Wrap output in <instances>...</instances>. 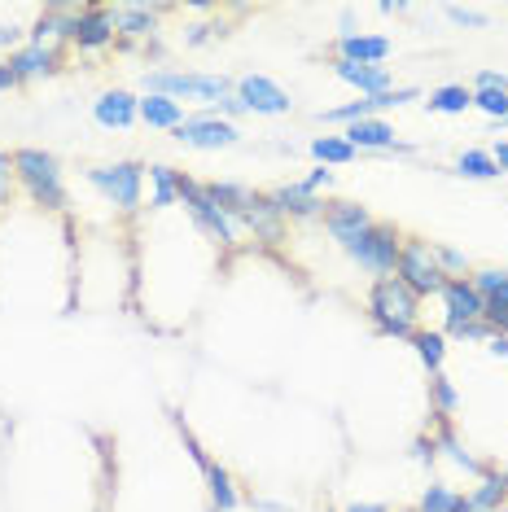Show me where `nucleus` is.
<instances>
[{
    "instance_id": "f3484780",
    "label": "nucleus",
    "mask_w": 508,
    "mask_h": 512,
    "mask_svg": "<svg viewBox=\"0 0 508 512\" xmlns=\"http://www.w3.org/2000/svg\"><path fill=\"white\" fill-rule=\"evenodd\" d=\"M333 71L338 79H346L351 88H360L364 97H381V92H390V71L386 66H355V62H333Z\"/></svg>"
},
{
    "instance_id": "cd10ccee",
    "label": "nucleus",
    "mask_w": 508,
    "mask_h": 512,
    "mask_svg": "<svg viewBox=\"0 0 508 512\" xmlns=\"http://www.w3.org/2000/svg\"><path fill=\"white\" fill-rule=\"evenodd\" d=\"M412 346H417L421 364L430 368V372H438V368H443V355H447V342H443V333H425V329H417V333H412Z\"/></svg>"
},
{
    "instance_id": "5701e85b",
    "label": "nucleus",
    "mask_w": 508,
    "mask_h": 512,
    "mask_svg": "<svg viewBox=\"0 0 508 512\" xmlns=\"http://www.w3.org/2000/svg\"><path fill=\"white\" fill-rule=\"evenodd\" d=\"M114 31L119 36H145V31H154V9H145V5H123V9H114Z\"/></svg>"
},
{
    "instance_id": "c9c22d12",
    "label": "nucleus",
    "mask_w": 508,
    "mask_h": 512,
    "mask_svg": "<svg viewBox=\"0 0 508 512\" xmlns=\"http://www.w3.org/2000/svg\"><path fill=\"white\" fill-rule=\"evenodd\" d=\"M434 259H438V267H443V276L447 272H465V254H456L447 246H434Z\"/></svg>"
},
{
    "instance_id": "ddd939ff",
    "label": "nucleus",
    "mask_w": 508,
    "mask_h": 512,
    "mask_svg": "<svg viewBox=\"0 0 508 512\" xmlns=\"http://www.w3.org/2000/svg\"><path fill=\"white\" fill-rule=\"evenodd\" d=\"M325 228H329V237L338 241V246H346V241H355L360 232L373 228V215H368L364 206H355V202H329L325 206Z\"/></svg>"
},
{
    "instance_id": "20e7f679",
    "label": "nucleus",
    "mask_w": 508,
    "mask_h": 512,
    "mask_svg": "<svg viewBox=\"0 0 508 512\" xmlns=\"http://www.w3.org/2000/svg\"><path fill=\"white\" fill-rule=\"evenodd\" d=\"M180 197H184V206H189V215L198 219V228L206 232V237L219 241L224 250H233V246H237V219L228 215L219 202H211L206 184L189 180V176H180Z\"/></svg>"
},
{
    "instance_id": "37998d69",
    "label": "nucleus",
    "mask_w": 508,
    "mask_h": 512,
    "mask_svg": "<svg viewBox=\"0 0 508 512\" xmlns=\"http://www.w3.org/2000/svg\"><path fill=\"white\" fill-rule=\"evenodd\" d=\"M14 84H18V75L9 71V62H5V66H0V92H5V88H14Z\"/></svg>"
},
{
    "instance_id": "a18cd8bd",
    "label": "nucleus",
    "mask_w": 508,
    "mask_h": 512,
    "mask_svg": "<svg viewBox=\"0 0 508 512\" xmlns=\"http://www.w3.org/2000/svg\"><path fill=\"white\" fill-rule=\"evenodd\" d=\"M346 512H386V508H381V504H351Z\"/></svg>"
},
{
    "instance_id": "ea45409f",
    "label": "nucleus",
    "mask_w": 508,
    "mask_h": 512,
    "mask_svg": "<svg viewBox=\"0 0 508 512\" xmlns=\"http://www.w3.org/2000/svg\"><path fill=\"white\" fill-rule=\"evenodd\" d=\"M447 14H452L456 22H469V27H482V14H473V9H460V5H452V9H447Z\"/></svg>"
},
{
    "instance_id": "39448f33",
    "label": "nucleus",
    "mask_w": 508,
    "mask_h": 512,
    "mask_svg": "<svg viewBox=\"0 0 508 512\" xmlns=\"http://www.w3.org/2000/svg\"><path fill=\"white\" fill-rule=\"evenodd\" d=\"M399 281L412 289V294H438V289L447 285V276H443V267H438L434 259V246L430 241H421V237H403V250H399Z\"/></svg>"
},
{
    "instance_id": "aec40b11",
    "label": "nucleus",
    "mask_w": 508,
    "mask_h": 512,
    "mask_svg": "<svg viewBox=\"0 0 508 512\" xmlns=\"http://www.w3.org/2000/svg\"><path fill=\"white\" fill-rule=\"evenodd\" d=\"M53 66H57V53L49 49V44H27V49H18L14 57H9V71H14L18 79L49 75Z\"/></svg>"
},
{
    "instance_id": "f03ea898",
    "label": "nucleus",
    "mask_w": 508,
    "mask_h": 512,
    "mask_svg": "<svg viewBox=\"0 0 508 512\" xmlns=\"http://www.w3.org/2000/svg\"><path fill=\"white\" fill-rule=\"evenodd\" d=\"M14 176L22 180V189L31 193V202L44 211H62L66 206V184L57 171V158L44 149H18L14 154Z\"/></svg>"
},
{
    "instance_id": "a19ab883",
    "label": "nucleus",
    "mask_w": 508,
    "mask_h": 512,
    "mask_svg": "<svg viewBox=\"0 0 508 512\" xmlns=\"http://www.w3.org/2000/svg\"><path fill=\"white\" fill-rule=\"evenodd\" d=\"M487 351H491V355H500V359H508V337H504V333H495L491 342H487Z\"/></svg>"
},
{
    "instance_id": "2eb2a0df",
    "label": "nucleus",
    "mask_w": 508,
    "mask_h": 512,
    "mask_svg": "<svg viewBox=\"0 0 508 512\" xmlns=\"http://www.w3.org/2000/svg\"><path fill=\"white\" fill-rule=\"evenodd\" d=\"M71 40L79 49H101V44L114 40V18L110 9H84L75 22H71Z\"/></svg>"
},
{
    "instance_id": "4468645a",
    "label": "nucleus",
    "mask_w": 508,
    "mask_h": 512,
    "mask_svg": "<svg viewBox=\"0 0 508 512\" xmlns=\"http://www.w3.org/2000/svg\"><path fill=\"white\" fill-rule=\"evenodd\" d=\"M92 119H97L101 127H132L136 119H141V101L132 97V92L114 88V92H101L97 101H92Z\"/></svg>"
},
{
    "instance_id": "a211bd4d",
    "label": "nucleus",
    "mask_w": 508,
    "mask_h": 512,
    "mask_svg": "<svg viewBox=\"0 0 508 512\" xmlns=\"http://www.w3.org/2000/svg\"><path fill=\"white\" fill-rule=\"evenodd\" d=\"M268 197L281 215H325V202H320L311 189H303V184H281V189L268 193Z\"/></svg>"
},
{
    "instance_id": "09e8293b",
    "label": "nucleus",
    "mask_w": 508,
    "mask_h": 512,
    "mask_svg": "<svg viewBox=\"0 0 508 512\" xmlns=\"http://www.w3.org/2000/svg\"><path fill=\"white\" fill-rule=\"evenodd\" d=\"M504 482H508V469H504Z\"/></svg>"
},
{
    "instance_id": "f257e3e1",
    "label": "nucleus",
    "mask_w": 508,
    "mask_h": 512,
    "mask_svg": "<svg viewBox=\"0 0 508 512\" xmlns=\"http://www.w3.org/2000/svg\"><path fill=\"white\" fill-rule=\"evenodd\" d=\"M368 316H373L377 333L386 337H408L417 333V316H421V298L412 294L399 276H381V281L368 289Z\"/></svg>"
},
{
    "instance_id": "0eeeda50",
    "label": "nucleus",
    "mask_w": 508,
    "mask_h": 512,
    "mask_svg": "<svg viewBox=\"0 0 508 512\" xmlns=\"http://www.w3.org/2000/svg\"><path fill=\"white\" fill-rule=\"evenodd\" d=\"M141 180H145V167H136V162H110V167L88 171L92 189H101L114 206H123V211H136V206H141Z\"/></svg>"
},
{
    "instance_id": "6e6552de",
    "label": "nucleus",
    "mask_w": 508,
    "mask_h": 512,
    "mask_svg": "<svg viewBox=\"0 0 508 512\" xmlns=\"http://www.w3.org/2000/svg\"><path fill=\"white\" fill-rule=\"evenodd\" d=\"M237 127L228 119H215V114H198V119H184L176 127V141L189 145V149H228L237 145Z\"/></svg>"
},
{
    "instance_id": "2f4dec72",
    "label": "nucleus",
    "mask_w": 508,
    "mask_h": 512,
    "mask_svg": "<svg viewBox=\"0 0 508 512\" xmlns=\"http://www.w3.org/2000/svg\"><path fill=\"white\" fill-rule=\"evenodd\" d=\"M438 442H443V451H447V456H452V460L460 464V469H469V473L487 477V469H482V464H478V460H473V456H469V451H465V447H460V442L452 438V429H443V438H438Z\"/></svg>"
},
{
    "instance_id": "e433bc0d",
    "label": "nucleus",
    "mask_w": 508,
    "mask_h": 512,
    "mask_svg": "<svg viewBox=\"0 0 508 512\" xmlns=\"http://www.w3.org/2000/svg\"><path fill=\"white\" fill-rule=\"evenodd\" d=\"M211 114H215V119H219V114H246V101H241L237 92H228V97H219V101H215V110H211Z\"/></svg>"
},
{
    "instance_id": "9b49d317",
    "label": "nucleus",
    "mask_w": 508,
    "mask_h": 512,
    "mask_svg": "<svg viewBox=\"0 0 508 512\" xmlns=\"http://www.w3.org/2000/svg\"><path fill=\"white\" fill-rule=\"evenodd\" d=\"M403 101H417V88H390V92H381V97L355 101V106L325 110V119L329 123H364V119H373L377 110H395V106H403Z\"/></svg>"
},
{
    "instance_id": "1a4fd4ad",
    "label": "nucleus",
    "mask_w": 508,
    "mask_h": 512,
    "mask_svg": "<svg viewBox=\"0 0 508 512\" xmlns=\"http://www.w3.org/2000/svg\"><path fill=\"white\" fill-rule=\"evenodd\" d=\"M438 294H443V307H447V333L482 320V294L465 281V276H447V285L438 289Z\"/></svg>"
},
{
    "instance_id": "dca6fc26",
    "label": "nucleus",
    "mask_w": 508,
    "mask_h": 512,
    "mask_svg": "<svg viewBox=\"0 0 508 512\" xmlns=\"http://www.w3.org/2000/svg\"><path fill=\"white\" fill-rule=\"evenodd\" d=\"M390 57V40L381 36H355V31H346L338 40V62H355V66H381Z\"/></svg>"
},
{
    "instance_id": "c03bdc74",
    "label": "nucleus",
    "mask_w": 508,
    "mask_h": 512,
    "mask_svg": "<svg viewBox=\"0 0 508 512\" xmlns=\"http://www.w3.org/2000/svg\"><path fill=\"white\" fill-rule=\"evenodd\" d=\"M5 44H18V27H0V49Z\"/></svg>"
},
{
    "instance_id": "473e14b6",
    "label": "nucleus",
    "mask_w": 508,
    "mask_h": 512,
    "mask_svg": "<svg viewBox=\"0 0 508 512\" xmlns=\"http://www.w3.org/2000/svg\"><path fill=\"white\" fill-rule=\"evenodd\" d=\"M473 106L491 119H508V92H473Z\"/></svg>"
},
{
    "instance_id": "a878e982",
    "label": "nucleus",
    "mask_w": 508,
    "mask_h": 512,
    "mask_svg": "<svg viewBox=\"0 0 508 512\" xmlns=\"http://www.w3.org/2000/svg\"><path fill=\"white\" fill-rule=\"evenodd\" d=\"M456 171L465 180H495L500 176V167H495V158L487 154V149H465V154L456 158Z\"/></svg>"
},
{
    "instance_id": "de8ad7c7",
    "label": "nucleus",
    "mask_w": 508,
    "mask_h": 512,
    "mask_svg": "<svg viewBox=\"0 0 508 512\" xmlns=\"http://www.w3.org/2000/svg\"><path fill=\"white\" fill-rule=\"evenodd\" d=\"M504 337H508V324H504Z\"/></svg>"
},
{
    "instance_id": "423d86ee",
    "label": "nucleus",
    "mask_w": 508,
    "mask_h": 512,
    "mask_svg": "<svg viewBox=\"0 0 508 512\" xmlns=\"http://www.w3.org/2000/svg\"><path fill=\"white\" fill-rule=\"evenodd\" d=\"M145 88L158 92V97H202V101H219L233 92L224 75H176V71H154L145 75Z\"/></svg>"
},
{
    "instance_id": "4be33fe9",
    "label": "nucleus",
    "mask_w": 508,
    "mask_h": 512,
    "mask_svg": "<svg viewBox=\"0 0 508 512\" xmlns=\"http://www.w3.org/2000/svg\"><path fill=\"white\" fill-rule=\"evenodd\" d=\"M504 495H508L504 473H487V477H482L478 491L465 495V512H495V508L504 504Z\"/></svg>"
},
{
    "instance_id": "b1692460",
    "label": "nucleus",
    "mask_w": 508,
    "mask_h": 512,
    "mask_svg": "<svg viewBox=\"0 0 508 512\" xmlns=\"http://www.w3.org/2000/svg\"><path fill=\"white\" fill-rule=\"evenodd\" d=\"M206 482H211V499H215V512H233L241 504L233 477H228L224 464H206Z\"/></svg>"
},
{
    "instance_id": "7c9ffc66",
    "label": "nucleus",
    "mask_w": 508,
    "mask_h": 512,
    "mask_svg": "<svg viewBox=\"0 0 508 512\" xmlns=\"http://www.w3.org/2000/svg\"><path fill=\"white\" fill-rule=\"evenodd\" d=\"M430 386H434V403H438V416H452L456 407H460V394H456V386H452V381L443 377V372H434V381H430Z\"/></svg>"
},
{
    "instance_id": "c85d7f7f",
    "label": "nucleus",
    "mask_w": 508,
    "mask_h": 512,
    "mask_svg": "<svg viewBox=\"0 0 508 512\" xmlns=\"http://www.w3.org/2000/svg\"><path fill=\"white\" fill-rule=\"evenodd\" d=\"M421 512H465V495H456L452 486L434 482L430 491L421 495Z\"/></svg>"
},
{
    "instance_id": "49530a36",
    "label": "nucleus",
    "mask_w": 508,
    "mask_h": 512,
    "mask_svg": "<svg viewBox=\"0 0 508 512\" xmlns=\"http://www.w3.org/2000/svg\"><path fill=\"white\" fill-rule=\"evenodd\" d=\"M495 512H508V508H495Z\"/></svg>"
},
{
    "instance_id": "9d476101",
    "label": "nucleus",
    "mask_w": 508,
    "mask_h": 512,
    "mask_svg": "<svg viewBox=\"0 0 508 512\" xmlns=\"http://www.w3.org/2000/svg\"><path fill=\"white\" fill-rule=\"evenodd\" d=\"M237 97L246 101L250 114H290V92H285L281 84H272L268 75H246L237 84Z\"/></svg>"
},
{
    "instance_id": "4c0bfd02",
    "label": "nucleus",
    "mask_w": 508,
    "mask_h": 512,
    "mask_svg": "<svg viewBox=\"0 0 508 512\" xmlns=\"http://www.w3.org/2000/svg\"><path fill=\"white\" fill-rule=\"evenodd\" d=\"M329 180H333V176H329V171H325V167H316V171H311V176L303 180V189H311V193H320V189H329Z\"/></svg>"
},
{
    "instance_id": "79ce46f5",
    "label": "nucleus",
    "mask_w": 508,
    "mask_h": 512,
    "mask_svg": "<svg viewBox=\"0 0 508 512\" xmlns=\"http://www.w3.org/2000/svg\"><path fill=\"white\" fill-rule=\"evenodd\" d=\"M491 158H495V167H500V176H504V171H508V141L495 145V149H491Z\"/></svg>"
},
{
    "instance_id": "c756f323",
    "label": "nucleus",
    "mask_w": 508,
    "mask_h": 512,
    "mask_svg": "<svg viewBox=\"0 0 508 512\" xmlns=\"http://www.w3.org/2000/svg\"><path fill=\"white\" fill-rule=\"evenodd\" d=\"M311 154H316L320 167H329V162H351L355 149L342 141V136H320V141H311Z\"/></svg>"
},
{
    "instance_id": "7ed1b4c3",
    "label": "nucleus",
    "mask_w": 508,
    "mask_h": 512,
    "mask_svg": "<svg viewBox=\"0 0 508 512\" xmlns=\"http://www.w3.org/2000/svg\"><path fill=\"white\" fill-rule=\"evenodd\" d=\"M346 254H351L355 263L364 267V272H373L377 281L381 276H395L399 272V250H403V237L390 224H373L368 232H360L355 241H346L342 246Z\"/></svg>"
},
{
    "instance_id": "f704fd0d",
    "label": "nucleus",
    "mask_w": 508,
    "mask_h": 512,
    "mask_svg": "<svg viewBox=\"0 0 508 512\" xmlns=\"http://www.w3.org/2000/svg\"><path fill=\"white\" fill-rule=\"evenodd\" d=\"M473 92H508L504 71H482L478 79H473Z\"/></svg>"
},
{
    "instance_id": "72a5a7b5",
    "label": "nucleus",
    "mask_w": 508,
    "mask_h": 512,
    "mask_svg": "<svg viewBox=\"0 0 508 512\" xmlns=\"http://www.w3.org/2000/svg\"><path fill=\"white\" fill-rule=\"evenodd\" d=\"M495 333H500V329H491L487 320H473V324H465V329H456L452 337H465V342H491Z\"/></svg>"
},
{
    "instance_id": "412c9836",
    "label": "nucleus",
    "mask_w": 508,
    "mask_h": 512,
    "mask_svg": "<svg viewBox=\"0 0 508 512\" xmlns=\"http://www.w3.org/2000/svg\"><path fill=\"white\" fill-rule=\"evenodd\" d=\"M141 119H145V127H176L184 123V106L180 101H171V97H158V92H149V97L141 101Z\"/></svg>"
},
{
    "instance_id": "6ab92c4d",
    "label": "nucleus",
    "mask_w": 508,
    "mask_h": 512,
    "mask_svg": "<svg viewBox=\"0 0 508 512\" xmlns=\"http://www.w3.org/2000/svg\"><path fill=\"white\" fill-rule=\"evenodd\" d=\"M346 145H351V149H399L395 127L381 123V119L351 123V132H346Z\"/></svg>"
},
{
    "instance_id": "393cba45",
    "label": "nucleus",
    "mask_w": 508,
    "mask_h": 512,
    "mask_svg": "<svg viewBox=\"0 0 508 512\" xmlns=\"http://www.w3.org/2000/svg\"><path fill=\"white\" fill-rule=\"evenodd\" d=\"M434 114H465L469 106H473V88H465V84H447V88H438V92H430V101H425Z\"/></svg>"
},
{
    "instance_id": "58836bf2",
    "label": "nucleus",
    "mask_w": 508,
    "mask_h": 512,
    "mask_svg": "<svg viewBox=\"0 0 508 512\" xmlns=\"http://www.w3.org/2000/svg\"><path fill=\"white\" fill-rule=\"evenodd\" d=\"M9 167H14V162H9L5 154H0V202H9V176H14V171H9Z\"/></svg>"
},
{
    "instance_id": "f8f14e48",
    "label": "nucleus",
    "mask_w": 508,
    "mask_h": 512,
    "mask_svg": "<svg viewBox=\"0 0 508 512\" xmlns=\"http://www.w3.org/2000/svg\"><path fill=\"white\" fill-rule=\"evenodd\" d=\"M237 219H241V224H246L259 241H268V246H276V241L285 237V224H281L285 215L272 206V197H268V193H254L250 202H246V211H241Z\"/></svg>"
},
{
    "instance_id": "bb28decb",
    "label": "nucleus",
    "mask_w": 508,
    "mask_h": 512,
    "mask_svg": "<svg viewBox=\"0 0 508 512\" xmlns=\"http://www.w3.org/2000/svg\"><path fill=\"white\" fill-rule=\"evenodd\" d=\"M149 180H154V202L149 206H171L180 197V171L176 167H163V162H158V167H149Z\"/></svg>"
}]
</instances>
